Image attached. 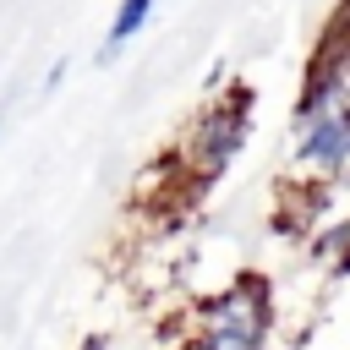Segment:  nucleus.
Wrapping results in <instances>:
<instances>
[{
	"instance_id": "20e7f679",
	"label": "nucleus",
	"mask_w": 350,
	"mask_h": 350,
	"mask_svg": "<svg viewBox=\"0 0 350 350\" xmlns=\"http://www.w3.org/2000/svg\"><path fill=\"white\" fill-rule=\"evenodd\" d=\"M312 257L317 262H328L339 279L350 273V213H339V219H328L317 235H312Z\"/></svg>"
},
{
	"instance_id": "423d86ee",
	"label": "nucleus",
	"mask_w": 350,
	"mask_h": 350,
	"mask_svg": "<svg viewBox=\"0 0 350 350\" xmlns=\"http://www.w3.org/2000/svg\"><path fill=\"white\" fill-rule=\"evenodd\" d=\"M323 44H328V49H339V55H345V66H350V5L334 16V27L323 33Z\"/></svg>"
},
{
	"instance_id": "7ed1b4c3",
	"label": "nucleus",
	"mask_w": 350,
	"mask_h": 350,
	"mask_svg": "<svg viewBox=\"0 0 350 350\" xmlns=\"http://www.w3.org/2000/svg\"><path fill=\"white\" fill-rule=\"evenodd\" d=\"M268 328H273V290L262 273H235L224 290L202 295L186 312V334H235L268 345Z\"/></svg>"
},
{
	"instance_id": "0eeeda50",
	"label": "nucleus",
	"mask_w": 350,
	"mask_h": 350,
	"mask_svg": "<svg viewBox=\"0 0 350 350\" xmlns=\"http://www.w3.org/2000/svg\"><path fill=\"white\" fill-rule=\"evenodd\" d=\"M77 350H109V339H104V334H88V339H82Z\"/></svg>"
},
{
	"instance_id": "39448f33",
	"label": "nucleus",
	"mask_w": 350,
	"mask_h": 350,
	"mask_svg": "<svg viewBox=\"0 0 350 350\" xmlns=\"http://www.w3.org/2000/svg\"><path fill=\"white\" fill-rule=\"evenodd\" d=\"M148 16H153V0H120V5H115V22H109V33H104V60L120 55V49L148 27Z\"/></svg>"
},
{
	"instance_id": "f257e3e1",
	"label": "nucleus",
	"mask_w": 350,
	"mask_h": 350,
	"mask_svg": "<svg viewBox=\"0 0 350 350\" xmlns=\"http://www.w3.org/2000/svg\"><path fill=\"white\" fill-rule=\"evenodd\" d=\"M290 164L301 180L317 186L350 175V66L328 44H317L290 115Z\"/></svg>"
},
{
	"instance_id": "f03ea898",
	"label": "nucleus",
	"mask_w": 350,
	"mask_h": 350,
	"mask_svg": "<svg viewBox=\"0 0 350 350\" xmlns=\"http://www.w3.org/2000/svg\"><path fill=\"white\" fill-rule=\"evenodd\" d=\"M246 137H252V88H224V93H213L191 120H186V131L175 137V148H170V159L180 164V175L191 180V186H208V180H219L230 164H235V153L246 148Z\"/></svg>"
}]
</instances>
